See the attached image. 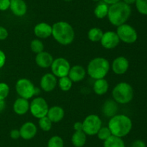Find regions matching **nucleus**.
<instances>
[{"mask_svg": "<svg viewBox=\"0 0 147 147\" xmlns=\"http://www.w3.org/2000/svg\"><path fill=\"white\" fill-rule=\"evenodd\" d=\"M131 9L123 1H119L111 5L109 8L108 17L113 25L119 27L124 24L131 16Z\"/></svg>", "mask_w": 147, "mask_h": 147, "instance_id": "nucleus-1", "label": "nucleus"}, {"mask_svg": "<svg viewBox=\"0 0 147 147\" xmlns=\"http://www.w3.org/2000/svg\"><path fill=\"white\" fill-rule=\"evenodd\" d=\"M52 35L57 43L67 46L74 40L75 31L73 27L67 22L60 21L52 26Z\"/></svg>", "mask_w": 147, "mask_h": 147, "instance_id": "nucleus-2", "label": "nucleus"}, {"mask_svg": "<svg viewBox=\"0 0 147 147\" xmlns=\"http://www.w3.org/2000/svg\"><path fill=\"white\" fill-rule=\"evenodd\" d=\"M108 127L112 135L122 138L128 135L131 131L132 121L127 115L123 114L115 115L109 120Z\"/></svg>", "mask_w": 147, "mask_h": 147, "instance_id": "nucleus-3", "label": "nucleus"}, {"mask_svg": "<svg viewBox=\"0 0 147 147\" xmlns=\"http://www.w3.org/2000/svg\"><path fill=\"white\" fill-rule=\"evenodd\" d=\"M110 69L109 61L105 58H95L89 62L87 72L89 76L94 79H103Z\"/></svg>", "mask_w": 147, "mask_h": 147, "instance_id": "nucleus-4", "label": "nucleus"}, {"mask_svg": "<svg viewBox=\"0 0 147 147\" xmlns=\"http://www.w3.org/2000/svg\"><path fill=\"white\" fill-rule=\"evenodd\" d=\"M112 96L117 103L127 104L133 99L134 89L129 83L120 82L113 88Z\"/></svg>", "mask_w": 147, "mask_h": 147, "instance_id": "nucleus-5", "label": "nucleus"}, {"mask_svg": "<svg viewBox=\"0 0 147 147\" xmlns=\"http://www.w3.org/2000/svg\"><path fill=\"white\" fill-rule=\"evenodd\" d=\"M16 91L21 97L24 99H30L32 97L40 93V89L34 86L30 79L22 78L19 79L16 83Z\"/></svg>", "mask_w": 147, "mask_h": 147, "instance_id": "nucleus-6", "label": "nucleus"}, {"mask_svg": "<svg viewBox=\"0 0 147 147\" xmlns=\"http://www.w3.org/2000/svg\"><path fill=\"white\" fill-rule=\"evenodd\" d=\"M101 127V120L98 115L94 114L89 115L83 122V131L86 135H96Z\"/></svg>", "mask_w": 147, "mask_h": 147, "instance_id": "nucleus-7", "label": "nucleus"}, {"mask_svg": "<svg viewBox=\"0 0 147 147\" xmlns=\"http://www.w3.org/2000/svg\"><path fill=\"white\" fill-rule=\"evenodd\" d=\"M48 110V104L42 97H35L30 104V110L32 115L38 119L47 116Z\"/></svg>", "mask_w": 147, "mask_h": 147, "instance_id": "nucleus-8", "label": "nucleus"}, {"mask_svg": "<svg viewBox=\"0 0 147 147\" xmlns=\"http://www.w3.org/2000/svg\"><path fill=\"white\" fill-rule=\"evenodd\" d=\"M116 33L120 40L129 44L135 43L138 38L136 30L132 26L126 23L118 27Z\"/></svg>", "mask_w": 147, "mask_h": 147, "instance_id": "nucleus-9", "label": "nucleus"}, {"mask_svg": "<svg viewBox=\"0 0 147 147\" xmlns=\"http://www.w3.org/2000/svg\"><path fill=\"white\" fill-rule=\"evenodd\" d=\"M52 72L56 77H64L68 75L70 69V63L64 58H57L53 60L51 65Z\"/></svg>", "mask_w": 147, "mask_h": 147, "instance_id": "nucleus-10", "label": "nucleus"}, {"mask_svg": "<svg viewBox=\"0 0 147 147\" xmlns=\"http://www.w3.org/2000/svg\"><path fill=\"white\" fill-rule=\"evenodd\" d=\"M100 43L105 48L113 49L119 44L120 39L116 33L113 31H107L103 33Z\"/></svg>", "mask_w": 147, "mask_h": 147, "instance_id": "nucleus-11", "label": "nucleus"}, {"mask_svg": "<svg viewBox=\"0 0 147 147\" xmlns=\"http://www.w3.org/2000/svg\"><path fill=\"white\" fill-rule=\"evenodd\" d=\"M129 62L124 56H119L114 59L112 63V69L116 74L121 75L127 71Z\"/></svg>", "mask_w": 147, "mask_h": 147, "instance_id": "nucleus-12", "label": "nucleus"}, {"mask_svg": "<svg viewBox=\"0 0 147 147\" xmlns=\"http://www.w3.org/2000/svg\"><path fill=\"white\" fill-rule=\"evenodd\" d=\"M57 85V79L53 74L47 73L43 75L40 80V86L46 92L54 90Z\"/></svg>", "mask_w": 147, "mask_h": 147, "instance_id": "nucleus-13", "label": "nucleus"}, {"mask_svg": "<svg viewBox=\"0 0 147 147\" xmlns=\"http://www.w3.org/2000/svg\"><path fill=\"white\" fill-rule=\"evenodd\" d=\"M37 126L32 122H27L23 124L20 129V137L24 140L32 139L37 133Z\"/></svg>", "mask_w": 147, "mask_h": 147, "instance_id": "nucleus-14", "label": "nucleus"}, {"mask_svg": "<svg viewBox=\"0 0 147 147\" xmlns=\"http://www.w3.org/2000/svg\"><path fill=\"white\" fill-rule=\"evenodd\" d=\"M86 71L84 68L80 65H76L70 67L67 76L73 82H78L84 79Z\"/></svg>", "mask_w": 147, "mask_h": 147, "instance_id": "nucleus-15", "label": "nucleus"}, {"mask_svg": "<svg viewBox=\"0 0 147 147\" xmlns=\"http://www.w3.org/2000/svg\"><path fill=\"white\" fill-rule=\"evenodd\" d=\"M10 10L17 17L24 16L27 12V4L24 0H10Z\"/></svg>", "mask_w": 147, "mask_h": 147, "instance_id": "nucleus-16", "label": "nucleus"}, {"mask_svg": "<svg viewBox=\"0 0 147 147\" xmlns=\"http://www.w3.org/2000/svg\"><path fill=\"white\" fill-rule=\"evenodd\" d=\"M53 58L48 52L42 51L37 53L35 57V62L38 66L41 68H48L51 66L53 62Z\"/></svg>", "mask_w": 147, "mask_h": 147, "instance_id": "nucleus-17", "label": "nucleus"}, {"mask_svg": "<svg viewBox=\"0 0 147 147\" xmlns=\"http://www.w3.org/2000/svg\"><path fill=\"white\" fill-rule=\"evenodd\" d=\"M34 33L39 38H47L52 35V26L46 22H40L36 24Z\"/></svg>", "mask_w": 147, "mask_h": 147, "instance_id": "nucleus-18", "label": "nucleus"}, {"mask_svg": "<svg viewBox=\"0 0 147 147\" xmlns=\"http://www.w3.org/2000/svg\"><path fill=\"white\" fill-rule=\"evenodd\" d=\"M13 110L14 112L19 115H24L30 110V103L28 99L20 97L15 100L13 105Z\"/></svg>", "mask_w": 147, "mask_h": 147, "instance_id": "nucleus-19", "label": "nucleus"}, {"mask_svg": "<svg viewBox=\"0 0 147 147\" xmlns=\"http://www.w3.org/2000/svg\"><path fill=\"white\" fill-rule=\"evenodd\" d=\"M65 115V111L63 108L60 106H53L49 108L47 116L52 122H58L63 120Z\"/></svg>", "mask_w": 147, "mask_h": 147, "instance_id": "nucleus-20", "label": "nucleus"}, {"mask_svg": "<svg viewBox=\"0 0 147 147\" xmlns=\"http://www.w3.org/2000/svg\"><path fill=\"white\" fill-rule=\"evenodd\" d=\"M118 111L117 102L114 99H107L102 107V112L106 117L112 118Z\"/></svg>", "mask_w": 147, "mask_h": 147, "instance_id": "nucleus-21", "label": "nucleus"}, {"mask_svg": "<svg viewBox=\"0 0 147 147\" xmlns=\"http://www.w3.org/2000/svg\"><path fill=\"white\" fill-rule=\"evenodd\" d=\"M109 89V83L106 79H96L93 84V90L96 95H103L107 92Z\"/></svg>", "mask_w": 147, "mask_h": 147, "instance_id": "nucleus-22", "label": "nucleus"}, {"mask_svg": "<svg viewBox=\"0 0 147 147\" xmlns=\"http://www.w3.org/2000/svg\"><path fill=\"white\" fill-rule=\"evenodd\" d=\"M71 141L75 147H83L86 142V134L83 131H76L72 135Z\"/></svg>", "mask_w": 147, "mask_h": 147, "instance_id": "nucleus-23", "label": "nucleus"}, {"mask_svg": "<svg viewBox=\"0 0 147 147\" xmlns=\"http://www.w3.org/2000/svg\"><path fill=\"white\" fill-rule=\"evenodd\" d=\"M103 146L104 147H125V143L121 138L112 135L104 141Z\"/></svg>", "mask_w": 147, "mask_h": 147, "instance_id": "nucleus-24", "label": "nucleus"}, {"mask_svg": "<svg viewBox=\"0 0 147 147\" xmlns=\"http://www.w3.org/2000/svg\"><path fill=\"white\" fill-rule=\"evenodd\" d=\"M109 5L104 1L99 3L94 10V14L98 19H103L108 15L109 12Z\"/></svg>", "mask_w": 147, "mask_h": 147, "instance_id": "nucleus-25", "label": "nucleus"}, {"mask_svg": "<svg viewBox=\"0 0 147 147\" xmlns=\"http://www.w3.org/2000/svg\"><path fill=\"white\" fill-rule=\"evenodd\" d=\"M103 32L99 27H93L88 33V39L92 42L100 41L103 36Z\"/></svg>", "mask_w": 147, "mask_h": 147, "instance_id": "nucleus-26", "label": "nucleus"}, {"mask_svg": "<svg viewBox=\"0 0 147 147\" xmlns=\"http://www.w3.org/2000/svg\"><path fill=\"white\" fill-rule=\"evenodd\" d=\"M58 85L60 89L64 92H67L70 90L73 85V82L70 80L68 76H64V77L60 78L58 82Z\"/></svg>", "mask_w": 147, "mask_h": 147, "instance_id": "nucleus-27", "label": "nucleus"}, {"mask_svg": "<svg viewBox=\"0 0 147 147\" xmlns=\"http://www.w3.org/2000/svg\"><path fill=\"white\" fill-rule=\"evenodd\" d=\"M30 48L32 52L35 53H39L40 52L44 51V45L43 43L39 39H34L32 40L30 43Z\"/></svg>", "mask_w": 147, "mask_h": 147, "instance_id": "nucleus-28", "label": "nucleus"}, {"mask_svg": "<svg viewBox=\"0 0 147 147\" xmlns=\"http://www.w3.org/2000/svg\"><path fill=\"white\" fill-rule=\"evenodd\" d=\"M38 123L40 128L44 131H49L52 128V121L49 119L47 116L40 118Z\"/></svg>", "mask_w": 147, "mask_h": 147, "instance_id": "nucleus-29", "label": "nucleus"}, {"mask_svg": "<svg viewBox=\"0 0 147 147\" xmlns=\"http://www.w3.org/2000/svg\"><path fill=\"white\" fill-rule=\"evenodd\" d=\"M47 147H64L63 138L58 135H54L49 139Z\"/></svg>", "mask_w": 147, "mask_h": 147, "instance_id": "nucleus-30", "label": "nucleus"}, {"mask_svg": "<svg viewBox=\"0 0 147 147\" xmlns=\"http://www.w3.org/2000/svg\"><path fill=\"white\" fill-rule=\"evenodd\" d=\"M97 135L100 140L106 141L111 135H112V134L109 127H101L97 133Z\"/></svg>", "mask_w": 147, "mask_h": 147, "instance_id": "nucleus-31", "label": "nucleus"}, {"mask_svg": "<svg viewBox=\"0 0 147 147\" xmlns=\"http://www.w3.org/2000/svg\"><path fill=\"white\" fill-rule=\"evenodd\" d=\"M136 7L142 14L147 15V0H136Z\"/></svg>", "mask_w": 147, "mask_h": 147, "instance_id": "nucleus-32", "label": "nucleus"}, {"mask_svg": "<svg viewBox=\"0 0 147 147\" xmlns=\"http://www.w3.org/2000/svg\"><path fill=\"white\" fill-rule=\"evenodd\" d=\"M9 93V86L4 82L0 83V99H4L7 97Z\"/></svg>", "mask_w": 147, "mask_h": 147, "instance_id": "nucleus-33", "label": "nucleus"}, {"mask_svg": "<svg viewBox=\"0 0 147 147\" xmlns=\"http://www.w3.org/2000/svg\"><path fill=\"white\" fill-rule=\"evenodd\" d=\"M10 7V0H0V10L5 11Z\"/></svg>", "mask_w": 147, "mask_h": 147, "instance_id": "nucleus-34", "label": "nucleus"}, {"mask_svg": "<svg viewBox=\"0 0 147 147\" xmlns=\"http://www.w3.org/2000/svg\"><path fill=\"white\" fill-rule=\"evenodd\" d=\"M8 37V31L5 27L0 26V40H5Z\"/></svg>", "mask_w": 147, "mask_h": 147, "instance_id": "nucleus-35", "label": "nucleus"}, {"mask_svg": "<svg viewBox=\"0 0 147 147\" xmlns=\"http://www.w3.org/2000/svg\"><path fill=\"white\" fill-rule=\"evenodd\" d=\"M131 147H146V144L142 140H136L133 142Z\"/></svg>", "mask_w": 147, "mask_h": 147, "instance_id": "nucleus-36", "label": "nucleus"}, {"mask_svg": "<svg viewBox=\"0 0 147 147\" xmlns=\"http://www.w3.org/2000/svg\"><path fill=\"white\" fill-rule=\"evenodd\" d=\"M10 136L13 139H18L20 137V130L17 129H13L12 131L10 132Z\"/></svg>", "mask_w": 147, "mask_h": 147, "instance_id": "nucleus-37", "label": "nucleus"}, {"mask_svg": "<svg viewBox=\"0 0 147 147\" xmlns=\"http://www.w3.org/2000/svg\"><path fill=\"white\" fill-rule=\"evenodd\" d=\"M6 62V55L1 50H0V69L4 66Z\"/></svg>", "mask_w": 147, "mask_h": 147, "instance_id": "nucleus-38", "label": "nucleus"}, {"mask_svg": "<svg viewBox=\"0 0 147 147\" xmlns=\"http://www.w3.org/2000/svg\"><path fill=\"white\" fill-rule=\"evenodd\" d=\"M73 128L76 130V131H83V122H76L73 125Z\"/></svg>", "mask_w": 147, "mask_h": 147, "instance_id": "nucleus-39", "label": "nucleus"}, {"mask_svg": "<svg viewBox=\"0 0 147 147\" xmlns=\"http://www.w3.org/2000/svg\"><path fill=\"white\" fill-rule=\"evenodd\" d=\"M5 106L6 104L4 99H0V112L4 110V108H5Z\"/></svg>", "mask_w": 147, "mask_h": 147, "instance_id": "nucleus-40", "label": "nucleus"}, {"mask_svg": "<svg viewBox=\"0 0 147 147\" xmlns=\"http://www.w3.org/2000/svg\"><path fill=\"white\" fill-rule=\"evenodd\" d=\"M121 0H103L105 3H106L107 4H116V3L119 2Z\"/></svg>", "mask_w": 147, "mask_h": 147, "instance_id": "nucleus-41", "label": "nucleus"}, {"mask_svg": "<svg viewBox=\"0 0 147 147\" xmlns=\"http://www.w3.org/2000/svg\"><path fill=\"white\" fill-rule=\"evenodd\" d=\"M123 2L126 3L128 5H130V4H134L136 2V0H123Z\"/></svg>", "mask_w": 147, "mask_h": 147, "instance_id": "nucleus-42", "label": "nucleus"}, {"mask_svg": "<svg viewBox=\"0 0 147 147\" xmlns=\"http://www.w3.org/2000/svg\"><path fill=\"white\" fill-rule=\"evenodd\" d=\"M65 1H72V0H65Z\"/></svg>", "mask_w": 147, "mask_h": 147, "instance_id": "nucleus-43", "label": "nucleus"}, {"mask_svg": "<svg viewBox=\"0 0 147 147\" xmlns=\"http://www.w3.org/2000/svg\"><path fill=\"white\" fill-rule=\"evenodd\" d=\"M93 1H100V0H93Z\"/></svg>", "mask_w": 147, "mask_h": 147, "instance_id": "nucleus-44", "label": "nucleus"}]
</instances>
